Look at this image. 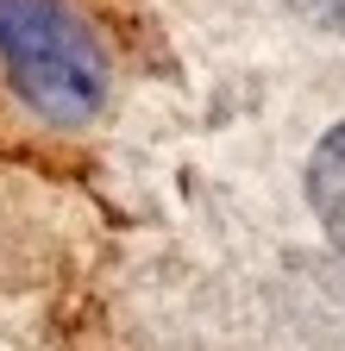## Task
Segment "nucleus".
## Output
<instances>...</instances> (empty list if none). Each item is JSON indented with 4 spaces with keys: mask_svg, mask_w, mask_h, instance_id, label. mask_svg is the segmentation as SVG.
Instances as JSON below:
<instances>
[{
    "mask_svg": "<svg viewBox=\"0 0 345 351\" xmlns=\"http://www.w3.org/2000/svg\"><path fill=\"white\" fill-rule=\"evenodd\" d=\"M0 69L45 119H88L107 95V57L63 0H0Z\"/></svg>",
    "mask_w": 345,
    "mask_h": 351,
    "instance_id": "nucleus-1",
    "label": "nucleus"
},
{
    "mask_svg": "<svg viewBox=\"0 0 345 351\" xmlns=\"http://www.w3.org/2000/svg\"><path fill=\"white\" fill-rule=\"evenodd\" d=\"M308 195H314V213H320L333 251L345 257V125L320 145V157H314V169H308Z\"/></svg>",
    "mask_w": 345,
    "mask_h": 351,
    "instance_id": "nucleus-2",
    "label": "nucleus"
},
{
    "mask_svg": "<svg viewBox=\"0 0 345 351\" xmlns=\"http://www.w3.org/2000/svg\"><path fill=\"white\" fill-rule=\"evenodd\" d=\"M308 7H314L320 19H333V25H345V0H308Z\"/></svg>",
    "mask_w": 345,
    "mask_h": 351,
    "instance_id": "nucleus-3",
    "label": "nucleus"
}]
</instances>
